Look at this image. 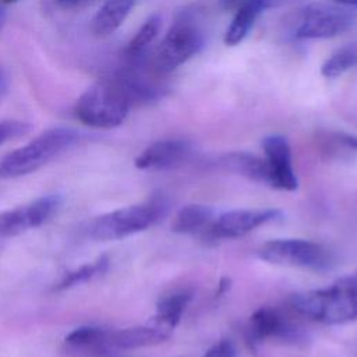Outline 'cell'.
Returning a JSON list of instances; mask_svg holds the SVG:
<instances>
[{"label": "cell", "instance_id": "6da1fadb", "mask_svg": "<svg viewBox=\"0 0 357 357\" xmlns=\"http://www.w3.org/2000/svg\"><path fill=\"white\" fill-rule=\"evenodd\" d=\"M291 307L303 317L339 325L357 319V273L343 276L331 286L297 293L290 298Z\"/></svg>", "mask_w": 357, "mask_h": 357}, {"label": "cell", "instance_id": "7a4b0ae2", "mask_svg": "<svg viewBox=\"0 0 357 357\" xmlns=\"http://www.w3.org/2000/svg\"><path fill=\"white\" fill-rule=\"evenodd\" d=\"M77 139L78 132L71 128L46 130L0 160V177L11 178L33 173L67 151Z\"/></svg>", "mask_w": 357, "mask_h": 357}, {"label": "cell", "instance_id": "3957f363", "mask_svg": "<svg viewBox=\"0 0 357 357\" xmlns=\"http://www.w3.org/2000/svg\"><path fill=\"white\" fill-rule=\"evenodd\" d=\"M167 209V199L162 195H153L144 202L128 205L95 218L88 225V234L102 241L120 240L151 227L166 215Z\"/></svg>", "mask_w": 357, "mask_h": 357}, {"label": "cell", "instance_id": "277c9868", "mask_svg": "<svg viewBox=\"0 0 357 357\" xmlns=\"http://www.w3.org/2000/svg\"><path fill=\"white\" fill-rule=\"evenodd\" d=\"M131 106L117 85L107 77L88 88L77 100L75 117L93 128L119 127L128 116Z\"/></svg>", "mask_w": 357, "mask_h": 357}, {"label": "cell", "instance_id": "5b68a950", "mask_svg": "<svg viewBox=\"0 0 357 357\" xmlns=\"http://www.w3.org/2000/svg\"><path fill=\"white\" fill-rule=\"evenodd\" d=\"M204 46V33L197 21L188 14H180L152 59V67L159 74H167L194 57Z\"/></svg>", "mask_w": 357, "mask_h": 357}, {"label": "cell", "instance_id": "8992f818", "mask_svg": "<svg viewBox=\"0 0 357 357\" xmlns=\"http://www.w3.org/2000/svg\"><path fill=\"white\" fill-rule=\"evenodd\" d=\"M257 254L269 264L310 271H324L333 264V254L329 248L303 238L271 240L262 244Z\"/></svg>", "mask_w": 357, "mask_h": 357}, {"label": "cell", "instance_id": "52a82bcc", "mask_svg": "<svg viewBox=\"0 0 357 357\" xmlns=\"http://www.w3.org/2000/svg\"><path fill=\"white\" fill-rule=\"evenodd\" d=\"M353 22L354 15L344 6L314 3L296 15L293 36L300 40L328 39L346 32Z\"/></svg>", "mask_w": 357, "mask_h": 357}, {"label": "cell", "instance_id": "ba28073f", "mask_svg": "<svg viewBox=\"0 0 357 357\" xmlns=\"http://www.w3.org/2000/svg\"><path fill=\"white\" fill-rule=\"evenodd\" d=\"M269 340L287 346H301L307 337L304 331L282 311L272 307H261L250 318L247 342L252 350H257Z\"/></svg>", "mask_w": 357, "mask_h": 357}, {"label": "cell", "instance_id": "9c48e42d", "mask_svg": "<svg viewBox=\"0 0 357 357\" xmlns=\"http://www.w3.org/2000/svg\"><path fill=\"white\" fill-rule=\"evenodd\" d=\"M57 194L43 195L29 204L0 213V237H13L46 223L59 209Z\"/></svg>", "mask_w": 357, "mask_h": 357}, {"label": "cell", "instance_id": "30bf717a", "mask_svg": "<svg viewBox=\"0 0 357 357\" xmlns=\"http://www.w3.org/2000/svg\"><path fill=\"white\" fill-rule=\"evenodd\" d=\"M280 218L278 209H236L213 218L206 229L213 238H237Z\"/></svg>", "mask_w": 357, "mask_h": 357}, {"label": "cell", "instance_id": "8fae6325", "mask_svg": "<svg viewBox=\"0 0 357 357\" xmlns=\"http://www.w3.org/2000/svg\"><path fill=\"white\" fill-rule=\"evenodd\" d=\"M265 160L271 174V187L283 191H294L297 188V177L293 169L291 149L283 135L272 134L262 142Z\"/></svg>", "mask_w": 357, "mask_h": 357}, {"label": "cell", "instance_id": "7c38bea8", "mask_svg": "<svg viewBox=\"0 0 357 357\" xmlns=\"http://www.w3.org/2000/svg\"><path fill=\"white\" fill-rule=\"evenodd\" d=\"M191 155V145L184 139H162L146 146L134 160L137 169L160 170L183 163Z\"/></svg>", "mask_w": 357, "mask_h": 357}, {"label": "cell", "instance_id": "4fadbf2b", "mask_svg": "<svg viewBox=\"0 0 357 357\" xmlns=\"http://www.w3.org/2000/svg\"><path fill=\"white\" fill-rule=\"evenodd\" d=\"M172 331L155 324L131 326L124 329H112L110 342L113 350H135L163 343L169 339Z\"/></svg>", "mask_w": 357, "mask_h": 357}, {"label": "cell", "instance_id": "5bb4252c", "mask_svg": "<svg viewBox=\"0 0 357 357\" xmlns=\"http://www.w3.org/2000/svg\"><path fill=\"white\" fill-rule=\"evenodd\" d=\"M110 333L112 329L100 326H79L66 336L64 343L68 350L77 354L102 357L114 351Z\"/></svg>", "mask_w": 357, "mask_h": 357}, {"label": "cell", "instance_id": "9a60e30c", "mask_svg": "<svg viewBox=\"0 0 357 357\" xmlns=\"http://www.w3.org/2000/svg\"><path fill=\"white\" fill-rule=\"evenodd\" d=\"M137 0H106L91 21V31L98 38L114 33L131 13Z\"/></svg>", "mask_w": 357, "mask_h": 357}, {"label": "cell", "instance_id": "2e32d148", "mask_svg": "<svg viewBox=\"0 0 357 357\" xmlns=\"http://www.w3.org/2000/svg\"><path fill=\"white\" fill-rule=\"evenodd\" d=\"M222 165L230 172L241 174L248 180L271 185V174L266 160L257 155L248 152H231L223 156Z\"/></svg>", "mask_w": 357, "mask_h": 357}, {"label": "cell", "instance_id": "e0dca14e", "mask_svg": "<svg viewBox=\"0 0 357 357\" xmlns=\"http://www.w3.org/2000/svg\"><path fill=\"white\" fill-rule=\"evenodd\" d=\"M271 4L266 0H255L251 1L238 10L234 11V17L230 25L226 29L223 42L226 46H237L240 45L245 36L248 35L250 29L252 28L254 22L259 17V14L268 8Z\"/></svg>", "mask_w": 357, "mask_h": 357}, {"label": "cell", "instance_id": "ac0fdd59", "mask_svg": "<svg viewBox=\"0 0 357 357\" xmlns=\"http://www.w3.org/2000/svg\"><path fill=\"white\" fill-rule=\"evenodd\" d=\"M318 152L329 159L350 158L357 152V137L332 130H321L315 134Z\"/></svg>", "mask_w": 357, "mask_h": 357}, {"label": "cell", "instance_id": "d6986e66", "mask_svg": "<svg viewBox=\"0 0 357 357\" xmlns=\"http://www.w3.org/2000/svg\"><path fill=\"white\" fill-rule=\"evenodd\" d=\"M215 218V211L208 205L191 204L181 208L172 222V230L180 234H192L206 229Z\"/></svg>", "mask_w": 357, "mask_h": 357}, {"label": "cell", "instance_id": "ffe728a7", "mask_svg": "<svg viewBox=\"0 0 357 357\" xmlns=\"http://www.w3.org/2000/svg\"><path fill=\"white\" fill-rule=\"evenodd\" d=\"M191 298H192V294L187 290L173 291L167 296H163L158 301L156 315L153 317L152 321L160 326H165L173 331L178 325L181 315L187 308V305L190 304Z\"/></svg>", "mask_w": 357, "mask_h": 357}, {"label": "cell", "instance_id": "44dd1931", "mask_svg": "<svg viewBox=\"0 0 357 357\" xmlns=\"http://www.w3.org/2000/svg\"><path fill=\"white\" fill-rule=\"evenodd\" d=\"M162 26V18L159 14L151 15L142 26L137 31L132 39L124 49V59L127 60H139L144 59L151 43L156 39Z\"/></svg>", "mask_w": 357, "mask_h": 357}, {"label": "cell", "instance_id": "7402d4cb", "mask_svg": "<svg viewBox=\"0 0 357 357\" xmlns=\"http://www.w3.org/2000/svg\"><path fill=\"white\" fill-rule=\"evenodd\" d=\"M107 268H109V258L106 255H102L98 259H95L93 262L84 264L79 268L66 273L63 276V279L54 286V290H57V291L67 290L77 284L92 280V279L103 275L107 271Z\"/></svg>", "mask_w": 357, "mask_h": 357}, {"label": "cell", "instance_id": "603a6c76", "mask_svg": "<svg viewBox=\"0 0 357 357\" xmlns=\"http://www.w3.org/2000/svg\"><path fill=\"white\" fill-rule=\"evenodd\" d=\"M357 66V43H350L335 52L321 66V74L325 78H337Z\"/></svg>", "mask_w": 357, "mask_h": 357}, {"label": "cell", "instance_id": "cb8c5ba5", "mask_svg": "<svg viewBox=\"0 0 357 357\" xmlns=\"http://www.w3.org/2000/svg\"><path fill=\"white\" fill-rule=\"evenodd\" d=\"M31 124L21 120H4L0 121V145L14 141L26 135L31 131Z\"/></svg>", "mask_w": 357, "mask_h": 357}, {"label": "cell", "instance_id": "d4e9b609", "mask_svg": "<svg viewBox=\"0 0 357 357\" xmlns=\"http://www.w3.org/2000/svg\"><path fill=\"white\" fill-rule=\"evenodd\" d=\"M201 357H236V347L230 340H219L212 344Z\"/></svg>", "mask_w": 357, "mask_h": 357}, {"label": "cell", "instance_id": "484cf974", "mask_svg": "<svg viewBox=\"0 0 357 357\" xmlns=\"http://www.w3.org/2000/svg\"><path fill=\"white\" fill-rule=\"evenodd\" d=\"M251 1H255V0H219V4L225 11H236L240 7H243ZM266 1L269 4L272 3V0H266Z\"/></svg>", "mask_w": 357, "mask_h": 357}, {"label": "cell", "instance_id": "4316f807", "mask_svg": "<svg viewBox=\"0 0 357 357\" xmlns=\"http://www.w3.org/2000/svg\"><path fill=\"white\" fill-rule=\"evenodd\" d=\"M57 3L59 7L66 8V10H74V8H79L84 7L85 4H88L91 0H54Z\"/></svg>", "mask_w": 357, "mask_h": 357}, {"label": "cell", "instance_id": "83f0119b", "mask_svg": "<svg viewBox=\"0 0 357 357\" xmlns=\"http://www.w3.org/2000/svg\"><path fill=\"white\" fill-rule=\"evenodd\" d=\"M8 88V77L6 74V71L3 68H0V96H3L6 93Z\"/></svg>", "mask_w": 357, "mask_h": 357}, {"label": "cell", "instance_id": "f1b7e54d", "mask_svg": "<svg viewBox=\"0 0 357 357\" xmlns=\"http://www.w3.org/2000/svg\"><path fill=\"white\" fill-rule=\"evenodd\" d=\"M229 287H230V279L222 278V279L219 280V284H218V294L225 293L226 290H229Z\"/></svg>", "mask_w": 357, "mask_h": 357}, {"label": "cell", "instance_id": "f546056e", "mask_svg": "<svg viewBox=\"0 0 357 357\" xmlns=\"http://www.w3.org/2000/svg\"><path fill=\"white\" fill-rule=\"evenodd\" d=\"M333 1L344 7H357V0H333Z\"/></svg>", "mask_w": 357, "mask_h": 357}, {"label": "cell", "instance_id": "4dcf8cb0", "mask_svg": "<svg viewBox=\"0 0 357 357\" xmlns=\"http://www.w3.org/2000/svg\"><path fill=\"white\" fill-rule=\"evenodd\" d=\"M4 24H6V10H4L3 4L0 3V32H1L3 26H4Z\"/></svg>", "mask_w": 357, "mask_h": 357}, {"label": "cell", "instance_id": "1f68e13d", "mask_svg": "<svg viewBox=\"0 0 357 357\" xmlns=\"http://www.w3.org/2000/svg\"><path fill=\"white\" fill-rule=\"evenodd\" d=\"M14 1H17V0H1V3H4V4H8V3H14Z\"/></svg>", "mask_w": 357, "mask_h": 357}]
</instances>
